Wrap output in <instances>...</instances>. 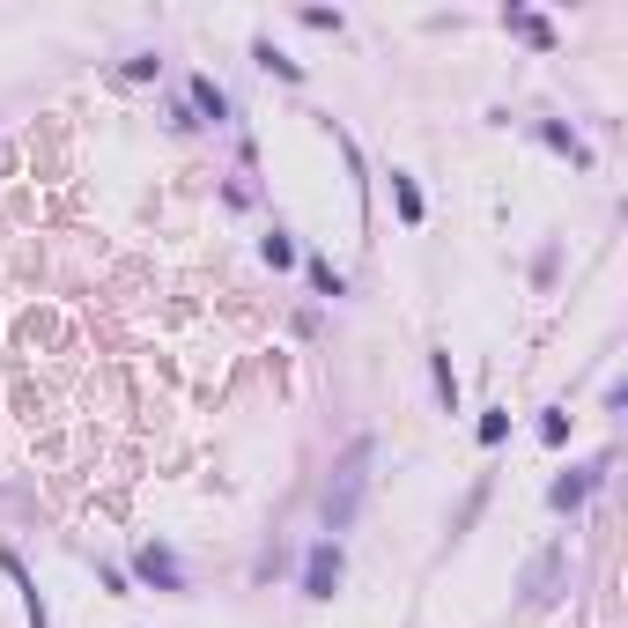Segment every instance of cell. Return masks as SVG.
I'll return each mask as SVG.
<instances>
[{
	"mask_svg": "<svg viewBox=\"0 0 628 628\" xmlns=\"http://www.w3.org/2000/svg\"><path fill=\"white\" fill-rule=\"evenodd\" d=\"M370 466H377V444L370 436H355L348 451H340V466H333V481H326V532H348L355 518H363V496H370Z\"/></svg>",
	"mask_w": 628,
	"mask_h": 628,
	"instance_id": "1",
	"label": "cell"
},
{
	"mask_svg": "<svg viewBox=\"0 0 628 628\" xmlns=\"http://www.w3.org/2000/svg\"><path fill=\"white\" fill-rule=\"evenodd\" d=\"M562 584H569V547H540L518 592H525V606H532V614H540V606H555V599H562Z\"/></svg>",
	"mask_w": 628,
	"mask_h": 628,
	"instance_id": "2",
	"label": "cell"
},
{
	"mask_svg": "<svg viewBox=\"0 0 628 628\" xmlns=\"http://www.w3.org/2000/svg\"><path fill=\"white\" fill-rule=\"evenodd\" d=\"M340 569H348V562H340V540H318L311 555H303V599H333L340 592Z\"/></svg>",
	"mask_w": 628,
	"mask_h": 628,
	"instance_id": "3",
	"label": "cell"
},
{
	"mask_svg": "<svg viewBox=\"0 0 628 628\" xmlns=\"http://www.w3.org/2000/svg\"><path fill=\"white\" fill-rule=\"evenodd\" d=\"M133 577H141V584H156V592H185L178 555H170V547H156V540H148L141 555H133Z\"/></svg>",
	"mask_w": 628,
	"mask_h": 628,
	"instance_id": "4",
	"label": "cell"
},
{
	"mask_svg": "<svg viewBox=\"0 0 628 628\" xmlns=\"http://www.w3.org/2000/svg\"><path fill=\"white\" fill-rule=\"evenodd\" d=\"M599 473H606V459H592V466H569L562 481L547 488V503H555V510H577L584 496H592V481H599Z\"/></svg>",
	"mask_w": 628,
	"mask_h": 628,
	"instance_id": "5",
	"label": "cell"
},
{
	"mask_svg": "<svg viewBox=\"0 0 628 628\" xmlns=\"http://www.w3.org/2000/svg\"><path fill=\"white\" fill-rule=\"evenodd\" d=\"M540 141L555 148V156H569V163H592V148H584V133H569L562 119H540Z\"/></svg>",
	"mask_w": 628,
	"mask_h": 628,
	"instance_id": "6",
	"label": "cell"
},
{
	"mask_svg": "<svg viewBox=\"0 0 628 628\" xmlns=\"http://www.w3.org/2000/svg\"><path fill=\"white\" fill-rule=\"evenodd\" d=\"M510 30H518L525 45H555V23H547V15H532V8H510Z\"/></svg>",
	"mask_w": 628,
	"mask_h": 628,
	"instance_id": "7",
	"label": "cell"
},
{
	"mask_svg": "<svg viewBox=\"0 0 628 628\" xmlns=\"http://www.w3.org/2000/svg\"><path fill=\"white\" fill-rule=\"evenodd\" d=\"M193 104H200V111H207L215 126L230 119V97H222V82H207V74H193Z\"/></svg>",
	"mask_w": 628,
	"mask_h": 628,
	"instance_id": "8",
	"label": "cell"
},
{
	"mask_svg": "<svg viewBox=\"0 0 628 628\" xmlns=\"http://www.w3.org/2000/svg\"><path fill=\"white\" fill-rule=\"evenodd\" d=\"M429 377H436V399L459 414V370H451V355H429Z\"/></svg>",
	"mask_w": 628,
	"mask_h": 628,
	"instance_id": "9",
	"label": "cell"
},
{
	"mask_svg": "<svg viewBox=\"0 0 628 628\" xmlns=\"http://www.w3.org/2000/svg\"><path fill=\"white\" fill-rule=\"evenodd\" d=\"M252 60H259L266 74H281V82H303V67L289 60V52H274V45H266V37H259V45H252Z\"/></svg>",
	"mask_w": 628,
	"mask_h": 628,
	"instance_id": "10",
	"label": "cell"
},
{
	"mask_svg": "<svg viewBox=\"0 0 628 628\" xmlns=\"http://www.w3.org/2000/svg\"><path fill=\"white\" fill-rule=\"evenodd\" d=\"M392 200H399V215H407V222H422V193H414L407 170H392Z\"/></svg>",
	"mask_w": 628,
	"mask_h": 628,
	"instance_id": "11",
	"label": "cell"
},
{
	"mask_svg": "<svg viewBox=\"0 0 628 628\" xmlns=\"http://www.w3.org/2000/svg\"><path fill=\"white\" fill-rule=\"evenodd\" d=\"M311 289H318V296H340V274H333L326 259H311Z\"/></svg>",
	"mask_w": 628,
	"mask_h": 628,
	"instance_id": "12",
	"label": "cell"
},
{
	"mask_svg": "<svg viewBox=\"0 0 628 628\" xmlns=\"http://www.w3.org/2000/svg\"><path fill=\"white\" fill-rule=\"evenodd\" d=\"M540 444H569V414H540Z\"/></svg>",
	"mask_w": 628,
	"mask_h": 628,
	"instance_id": "13",
	"label": "cell"
},
{
	"mask_svg": "<svg viewBox=\"0 0 628 628\" xmlns=\"http://www.w3.org/2000/svg\"><path fill=\"white\" fill-rule=\"evenodd\" d=\"M510 436V414H481V444H503Z\"/></svg>",
	"mask_w": 628,
	"mask_h": 628,
	"instance_id": "14",
	"label": "cell"
}]
</instances>
